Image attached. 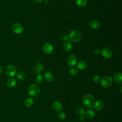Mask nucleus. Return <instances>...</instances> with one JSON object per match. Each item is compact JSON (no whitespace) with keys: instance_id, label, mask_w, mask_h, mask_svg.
I'll list each match as a JSON object with an SVG mask.
<instances>
[{"instance_id":"f257e3e1","label":"nucleus","mask_w":122,"mask_h":122,"mask_svg":"<svg viewBox=\"0 0 122 122\" xmlns=\"http://www.w3.org/2000/svg\"><path fill=\"white\" fill-rule=\"evenodd\" d=\"M68 39L74 42H79L81 39V35L78 30H73L70 32L68 35Z\"/></svg>"},{"instance_id":"f03ea898","label":"nucleus","mask_w":122,"mask_h":122,"mask_svg":"<svg viewBox=\"0 0 122 122\" xmlns=\"http://www.w3.org/2000/svg\"><path fill=\"white\" fill-rule=\"evenodd\" d=\"M82 102L84 105L87 108H91L93 107L94 103L93 97L91 94L85 95L82 99Z\"/></svg>"},{"instance_id":"7ed1b4c3","label":"nucleus","mask_w":122,"mask_h":122,"mask_svg":"<svg viewBox=\"0 0 122 122\" xmlns=\"http://www.w3.org/2000/svg\"><path fill=\"white\" fill-rule=\"evenodd\" d=\"M40 92V87L36 84H31L28 88V93L31 96L35 97L37 96Z\"/></svg>"},{"instance_id":"20e7f679","label":"nucleus","mask_w":122,"mask_h":122,"mask_svg":"<svg viewBox=\"0 0 122 122\" xmlns=\"http://www.w3.org/2000/svg\"><path fill=\"white\" fill-rule=\"evenodd\" d=\"M101 84L104 88H108L112 84V78L108 76L103 77L101 80Z\"/></svg>"},{"instance_id":"39448f33","label":"nucleus","mask_w":122,"mask_h":122,"mask_svg":"<svg viewBox=\"0 0 122 122\" xmlns=\"http://www.w3.org/2000/svg\"><path fill=\"white\" fill-rule=\"evenodd\" d=\"M6 73L9 76H14L17 73L16 67L12 65H8L5 69Z\"/></svg>"},{"instance_id":"423d86ee","label":"nucleus","mask_w":122,"mask_h":122,"mask_svg":"<svg viewBox=\"0 0 122 122\" xmlns=\"http://www.w3.org/2000/svg\"><path fill=\"white\" fill-rule=\"evenodd\" d=\"M77 62V57L73 54L70 55L67 59V63L70 67L75 66Z\"/></svg>"},{"instance_id":"0eeeda50","label":"nucleus","mask_w":122,"mask_h":122,"mask_svg":"<svg viewBox=\"0 0 122 122\" xmlns=\"http://www.w3.org/2000/svg\"><path fill=\"white\" fill-rule=\"evenodd\" d=\"M12 30L16 34H21L24 30L23 27L20 23H16L12 26Z\"/></svg>"},{"instance_id":"6e6552de","label":"nucleus","mask_w":122,"mask_h":122,"mask_svg":"<svg viewBox=\"0 0 122 122\" xmlns=\"http://www.w3.org/2000/svg\"><path fill=\"white\" fill-rule=\"evenodd\" d=\"M101 53L102 56L106 59L111 58L112 55V51L109 48H107V47L103 48L101 50Z\"/></svg>"},{"instance_id":"1a4fd4ad","label":"nucleus","mask_w":122,"mask_h":122,"mask_svg":"<svg viewBox=\"0 0 122 122\" xmlns=\"http://www.w3.org/2000/svg\"><path fill=\"white\" fill-rule=\"evenodd\" d=\"M44 51L47 54H50L53 51V47L50 43H46L43 47Z\"/></svg>"},{"instance_id":"9d476101","label":"nucleus","mask_w":122,"mask_h":122,"mask_svg":"<svg viewBox=\"0 0 122 122\" xmlns=\"http://www.w3.org/2000/svg\"><path fill=\"white\" fill-rule=\"evenodd\" d=\"M44 70V66L42 64L37 62L34 66V71L36 73H40L43 71Z\"/></svg>"},{"instance_id":"9b49d317","label":"nucleus","mask_w":122,"mask_h":122,"mask_svg":"<svg viewBox=\"0 0 122 122\" xmlns=\"http://www.w3.org/2000/svg\"><path fill=\"white\" fill-rule=\"evenodd\" d=\"M52 106L53 109L56 112H61L62 109V105L59 102L56 101L54 102Z\"/></svg>"},{"instance_id":"f8f14e48","label":"nucleus","mask_w":122,"mask_h":122,"mask_svg":"<svg viewBox=\"0 0 122 122\" xmlns=\"http://www.w3.org/2000/svg\"><path fill=\"white\" fill-rule=\"evenodd\" d=\"M94 109L96 110H101L104 106L103 102L101 100H97L95 103L94 104Z\"/></svg>"},{"instance_id":"ddd939ff","label":"nucleus","mask_w":122,"mask_h":122,"mask_svg":"<svg viewBox=\"0 0 122 122\" xmlns=\"http://www.w3.org/2000/svg\"><path fill=\"white\" fill-rule=\"evenodd\" d=\"M44 79L49 82L52 81L54 79V76L53 74L49 71H47L45 72L44 74Z\"/></svg>"},{"instance_id":"4468645a","label":"nucleus","mask_w":122,"mask_h":122,"mask_svg":"<svg viewBox=\"0 0 122 122\" xmlns=\"http://www.w3.org/2000/svg\"><path fill=\"white\" fill-rule=\"evenodd\" d=\"M17 84V80L14 78H10L7 81V84L10 88H12L16 86Z\"/></svg>"},{"instance_id":"2eb2a0df","label":"nucleus","mask_w":122,"mask_h":122,"mask_svg":"<svg viewBox=\"0 0 122 122\" xmlns=\"http://www.w3.org/2000/svg\"><path fill=\"white\" fill-rule=\"evenodd\" d=\"M87 67V63L84 61H80L77 64V67L79 70H83Z\"/></svg>"},{"instance_id":"dca6fc26","label":"nucleus","mask_w":122,"mask_h":122,"mask_svg":"<svg viewBox=\"0 0 122 122\" xmlns=\"http://www.w3.org/2000/svg\"><path fill=\"white\" fill-rule=\"evenodd\" d=\"M114 79L115 82L119 84H122V75L121 73H116L114 76Z\"/></svg>"},{"instance_id":"f3484780","label":"nucleus","mask_w":122,"mask_h":122,"mask_svg":"<svg viewBox=\"0 0 122 122\" xmlns=\"http://www.w3.org/2000/svg\"><path fill=\"white\" fill-rule=\"evenodd\" d=\"M100 26V23L96 20L92 21L90 23V27L92 29H96Z\"/></svg>"},{"instance_id":"a211bd4d","label":"nucleus","mask_w":122,"mask_h":122,"mask_svg":"<svg viewBox=\"0 0 122 122\" xmlns=\"http://www.w3.org/2000/svg\"><path fill=\"white\" fill-rule=\"evenodd\" d=\"M72 45L70 41H66L63 46V49L66 51H70L72 48Z\"/></svg>"},{"instance_id":"6ab92c4d","label":"nucleus","mask_w":122,"mask_h":122,"mask_svg":"<svg viewBox=\"0 0 122 122\" xmlns=\"http://www.w3.org/2000/svg\"><path fill=\"white\" fill-rule=\"evenodd\" d=\"M75 3L78 7L82 8L86 6L87 4V1L86 0H76Z\"/></svg>"},{"instance_id":"aec40b11","label":"nucleus","mask_w":122,"mask_h":122,"mask_svg":"<svg viewBox=\"0 0 122 122\" xmlns=\"http://www.w3.org/2000/svg\"><path fill=\"white\" fill-rule=\"evenodd\" d=\"M85 114L86 116L89 119L93 118L95 115L94 112L92 110H88L85 112Z\"/></svg>"},{"instance_id":"412c9836","label":"nucleus","mask_w":122,"mask_h":122,"mask_svg":"<svg viewBox=\"0 0 122 122\" xmlns=\"http://www.w3.org/2000/svg\"><path fill=\"white\" fill-rule=\"evenodd\" d=\"M33 102H34V101L32 98H28L26 99L24 103H25V105L27 107H30L33 105Z\"/></svg>"},{"instance_id":"4be33fe9","label":"nucleus","mask_w":122,"mask_h":122,"mask_svg":"<svg viewBox=\"0 0 122 122\" xmlns=\"http://www.w3.org/2000/svg\"><path fill=\"white\" fill-rule=\"evenodd\" d=\"M17 77L20 80H22L25 78L26 75H25V74L23 72H19L17 74Z\"/></svg>"},{"instance_id":"5701e85b","label":"nucleus","mask_w":122,"mask_h":122,"mask_svg":"<svg viewBox=\"0 0 122 122\" xmlns=\"http://www.w3.org/2000/svg\"><path fill=\"white\" fill-rule=\"evenodd\" d=\"M70 72L71 75L75 76L78 73L79 71H78V70H77L74 68H72L71 69V70L70 71Z\"/></svg>"},{"instance_id":"b1692460","label":"nucleus","mask_w":122,"mask_h":122,"mask_svg":"<svg viewBox=\"0 0 122 122\" xmlns=\"http://www.w3.org/2000/svg\"><path fill=\"white\" fill-rule=\"evenodd\" d=\"M36 81L38 83H41L43 81V77L41 74H38L36 77Z\"/></svg>"},{"instance_id":"393cba45","label":"nucleus","mask_w":122,"mask_h":122,"mask_svg":"<svg viewBox=\"0 0 122 122\" xmlns=\"http://www.w3.org/2000/svg\"><path fill=\"white\" fill-rule=\"evenodd\" d=\"M58 117L61 120H64L66 118V114L63 112H60L58 114Z\"/></svg>"},{"instance_id":"a878e982","label":"nucleus","mask_w":122,"mask_h":122,"mask_svg":"<svg viewBox=\"0 0 122 122\" xmlns=\"http://www.w3.org/2000/svg\"><path fill=\"white\" fill-rule=\"evenodd\" d=\"M92 80L95 82H98L101 81L100 77L98 75H95L92 77Z\"/></svg>"},{"instance_id":"bb28decb","label":"nucleus","mask_w":122,"mask_h":122,"mask_svg":"<svg viewBox=\"0 0 122 122\" xmlns=\"http://www.w3.org/2000/svg\"><path fill=\"white\" fill-rule=\"evenodd\" d=\"M77 113L79 114H84L85 113V110L82 108H78L76 111Z\"/></svg>"},{"instance_id":"cd10ccee","label":"nucleus","mask_w":122,"mask_h":122,"mask_svg":"<svg viewBox=\"0 0 122 122\" xmlns=\"http://www.w3.org/2000/svg\"><path fill=\"white\" fill-rule=\"evenodd\" d=\"M60 39L62 41H66L68 39V36L65 34H63L61 35L60 37Z\"/></svg>"},{"instance_id":"c85d7f7f","label":"nucleus","mask_w":122,"mask_h":122,"mask_svg":"<svg viewBox=\"0 0 122 122\" xmlns=\"http://www.w3.org/2000/svg\"><path fill=\"white\" fill-rule=\"evenodd\" d=\"M80 119L81 121H84L85 120V116L84 114H81L80 116Z\"/></svg>"},{"instance_id":"c756f323","label":"nucleus","mask_w":122,"mask_h":122,"mask_svg":"<svg viewBox=\"0 0 122 122\" xmlns=\"http://www.w3.org/2000/svg\"><path fill=\"white\" fill-rule=\"evenodd\" d=\"M101 50L99 49H96L95 50H94V52L97 54H99L101 53Z\"/></svg>"},{"instance_id":"7c9ffc66","label":"nucleus","mask_w":122,"mask_h":122,"mask_svg":"<svg viewBox=\"0 0 122 122\" xmlns=\"http://www.w3.org/2000/svg\"><path fill=\"white\" fill-rule=\"evenodd\" d=\"M34 1L36 3H39L43 1V0H34Z\"/></svg>"},{"instance_id":"2f4dec72","label":"nucleus","mask_w":122,"mask_h":122,"mask_svg":"<svg viewBox=\"0 0 122 122\" xmlns=\"http://www.w3.org/2000/svg\"><path fill=\"white\" fill-rule=\"evenodd\" d=\"M2 71H3V69H2V68L0 66V74L2 72Z\"/></svg>"},{"instance_id":"473e14b6","label":"nucleus","mask_w":122,"mask_h":122,"mask_svg":"<svg viewBox=\"0 0 122 122\" xmlns=\"http://www.w3.org/2000/svg\"><path fill=\"white\" fill-rule=\"evenodd\" d=\"M44 2H45V3H47L48 0H44Z\"/></svg>"}]
</instances>
